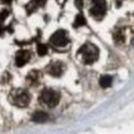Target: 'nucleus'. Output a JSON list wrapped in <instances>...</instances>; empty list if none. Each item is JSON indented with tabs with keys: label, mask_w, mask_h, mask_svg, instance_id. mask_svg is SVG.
Returning a JSON list of instances; mask_svg holds the SVG:
<instances>
[{
	"label": "nucleus",
	"mask_w": 134,
	"mask_h": 134,
	"mask_svg": "<svg viewBox=\"0 0 134 134\" xmlns=\"http://www.w3.org/2000/svg\"><path fill=\"white\" fill-rule=\"evenodd\" d=\"M105 10H107V3H105V0H93L90 11H91V14L94 18L100 19L105 14Z\"/></svg>",
	"instance_id": "4"
},
{
	"label": "nucleus",
	"mask_w": 134,
	"mask_h": 134,
	"mask_svg": "<svg viewBox=\"0 0 134 134\" xmlns=\"http://www.w3.org/2000/svg\"><path fill=\"white\" fill-rule=\"evenodd\" d=\"M29 58H30V53L27 51H25V50H21L16 55V65L20 67L24 66L25 63L29 61Z\"/></svg>",
	"instance_id": "7"
},
{
	"label": "nucleus",
	"mask_w": 134,
	"mask_h": 134,
	"mask_svg": "<svg viewBox=\"0 0 134 134\" xmlns=\"http://www.w3.org/2000/svg\"><path fill=\"white\" fill-rule=\"evenodd\" d=\"M3 1H5V3H10V0H3Z\"/></svg>",
	"instance_id": "12"
},
{
	"label": "nucleus",
	"mask_w": 134,
	"mask_h": 134,
	"mask_svg": "<svg viewBox=\"0 0 134 134\" xmlns=\"http://www.w3.org/2000/svg\"><path fill=\"white\" fill-rule=\"evenodd\" d=\"M78 53L82 57V61L85 63H87V65H90V63H93L98 58V53L99 52H98V48L94 45L86 43V45H83L81 47Z\"/></svg>",
	"instance_id": "1"
},
{
	"label": "nucleus",
	"mask_w": 134,
	"mask_h": 134,
	"mask_svg": "<svg viewBox=\"0 0 134 134\" xmlns=\"http://www.w3.org/2000/svg\"><path fill=\"white\" fill-rule=\"evenodd\" d=\"M48 119V114L46 112H42V110H38L35 114L32 115V120L34 122H37V123H43Z\"/></svg>",
	"instance_id": "8"
},
{
	"label": "nucleus",
	"mask_w": 134,
	"mask_h": 134,
	"mask_svg": "<svg viewBox=\"0 0 134 134\" xmlns=\"http://www.w3.org/2000/svg\"><path fill=\"white\" fill-rule=\"evenodd\" d=\"M11 102L18 107H25L29 104L30 94L25 90H16L11 94Z\"/></svg>",
	"instance_id": "3"
},
{
	"label": "nucleus",
	"mask_w": 134,
	"mask_h": 134,
	"mask_svg": "<svg viewBox=\"0 0 134 134\" xmlns=\"http://www.w3.org/2000/svg\"><path fill=\"white\" fill-rule=\"evenodd\" d=\"M51 42H52L55 46H57V47L65 46V45L68 42V37H67L66 31H63V30L56 31V32L52 35V37H51Z\"/></svg>",
	"instance_id": "5"
},
{
	"label": "nucleus",
	"mask_w": 134,
	"mask_h": 134,
	"mask_svg": "<svg viewBox=\"0 0 134 134\" xmlns=\"http://www.w3.org/2000/svg\"><path fill=\"white\" fill-rule=\"evenodd\" d=\"M77 19H78V20H76V23H75V25H77V26H78V25L85 24V20H83V16H78Z\"/></svg>",
	"instance_id": "11"
},
{
	"label": "nucleus",
	"mask_w": 134,
	"mask_h": 134,
	"mask_svg": "<svg viewBox=\"0 0 134 134\" xmlns=\"http://www.w3.org/2000/svg\"><path fill=\"white\" fill-rule=\"evenodd\" d=\"M41 102L47 107H56L60 102V94L58 92H56L55 90H43L41 93Z\"/></svg>",
	"instance_id": "2"
},
{
	"label": "nucleus",
	"mask_w": 134,
	"mask_h": 134,
	"mask_svg": "<svg viewBox=\"0 0 134 134\" xmlns=\"http://www.w3.org/2000/svg\"><path fill=\"white\" fill-rule=\"evenodd\" d=\"M48 73L50 75H52V76L57 77V76H61L63 72V66L61 62H53L51 66L48 67Z\"/></svg>",
	"instance_id": "6"
},
{
	"label": "nucleus",
	"mask_w": 134,
	"mask_h": 134,
	"mask_svg": "<svg viewBox=\"0 0 134 134\" xmlns=\"http://www.w3.org/2000/svg\"><path fill=\"white\" fill-rule=\"evenodd\" d=\"M112 77L110 76H103V77H100V80H99V85L100 87H103V88H108V87L112 85Z\"/></svg>",
	"instance_id": "9"
},
{
	"label": "nucleus",
	"mask_w": 134,
	"mask_h": 134,
	"mask_svg": "<svg viewBox=\"0 0 134 134\" xmlns=\"http://www.w3.org/2000/svg\"><path fill=\"white\" fill-rule=\"evenodd\" d=\"M1 34H3V30H1V27H0V35H1Z\"/></svg>",
	"instance_id": "13"
},
{
	"label": "nucleus",
	"mask_w": 134,
	"mask_h": 134,
	"mask_svg": "<svg viewBox=\"0 0 134 134\" xmlns=\"http://www.w3.org/2000/svg\"><path fill=\"white\" fill-rule=\"evenodd\" d=\"M37 52H38V55H41V56L46 55V53H47V46H46V45H38Z\"/></svg>",
	"instance_id": "10"
}]
</instances>
